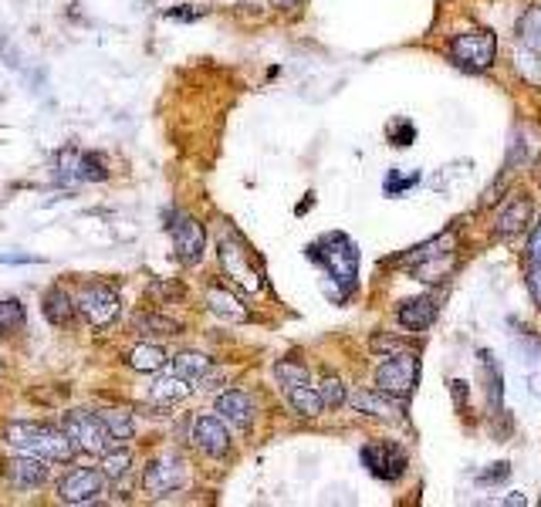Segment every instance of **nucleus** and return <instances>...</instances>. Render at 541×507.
I'll return each mask as SVG.
<instances>
[{"instance_id": "obj_1", "label": "nucleus", "mask_w": 541, "mask_h": 507, "mask_svg": "<svg viewBox=\"0 0 541 507\" xmlns=\"http://www.w3.org/2000/svg\"><path fill=\"white\" fill-rule=\"evenodd\" d=\"M308 261H315L318 268H325L328 281L325 295L335 301H349L352 291H356V278H359V247L352 244L345 234H325L322 240L305 247Z\"/></svg>"}, {"instance_id": "obj_2", "label": "nucleus", "mask_w": 541, "mask_h": 507, "mask_svg": "<svg viewBox=\"0 0 541 507\" xmlns=\"http://www.w3.org/2000/svg\"><path fill=\"white\" fill-rule=\"evenodd\" d=\"M4 440L11 443L14 450L34 453V457H44V460H55V464H68L78 450L61 426H48V423H24V420L7 423Z\"/></svg>"}, {"instance_id": "obj_3", "label": "nucleus", "mask_w": 541, "mask_h": 507, "mask_svg": "<svg viewBox=\"0 0 541 507\" xmlns=\"http://www.w3.org/2000/svg\"><path fill=\"white\" fill-rule=\"evenodd\" d=\"M454 230H447V234L427 240V244L420 247H410L403 257H396L393 264H406L410 268L413 278L420 281H443L450 271H454Z\"/></svg>"}, {"instance_id": "obj_4", "label": "nucleus", "mask_w": 541, "mask_h": 507, "mask_svg": "<svg viewBox=\"0 0 541 507\" xmlns=\"http://www.w3.org/2000/svg\"><path fill=\"white\" fill-rule=\"evenodd\" d=\"M220 264H224V274L234 278L237 284H244L247 291H261L264 288V268L254 257V251L247 247V240L237 234V230H224L220 237Z\"/></svg>"}, {"instance_id": "obj_5", "label": "nucleus", "mask_w": 541, "mask_h": 507, "mask_svg": "<svg viewBox=\"0 0 541 507\" xmlns=\"http://www.w3.org/2000/svg\"><path fill=\"white\" fill-rule=\"evenodd\" d=\"M376 386L406 403V399L416 393V386H420V355L410 349L393 352L383 366L376 369Z\"/></svg>"}, {"instance_id": "obj_6", "label": "nucleus", "mask_w": 541, "mask_h": 507, "mask_svg": "<svg viewBox=\"0 0 541 507\" xmlns=\"http://www.w3.org/2000/svg\"><path fill=\"white\" fill-rule=\"evenodd\" d=\"M450 58H454L457 68L464 71H487L494 65V58H498V38H494L491 31H464V34H454L450 38Z\"/></svg>"}, {"instance_id": "obj_7", "label": "nucleus", "mask_w": 541, "mask_h": 507, "mask_svg": "<svg viewBox=\"0 0 541 507\" xmlns=\"http://www.w3.org/2000/svg\"><path fill=\"white\" fill-rule=\"evenodd\" d=\"M61 430H65L68 440H72L75 447L85 450V453H109L112 443H115L112 430L105 426L102 416L88 413V409H72V413H65Z\"/></svg>"}, {"instance_id": "obj_8", "label": "nucleus", "mask_w": 541, "mask_h": 507, "mask_svg": "<svg viewBox=\"0 0 541 507\" xmlns=\"http://www.w3.org/2000/svg\"><path fill=\"white\" fill-rule=\"evenodd\" d=\"M55 180L61 183H102L109 180V166L99 153L82 149H61L55 156Z\"/></svg>"}, {"instance_id": "obj_9", "label": "nucleus", "mask_w": 541, "mask_h": 507, "mask_svg": "<svg viewBox=\"0 0 541 507\" xmlns=\"http://www.w3.org/2000/svg\"><path fill=\"white\" fill-rule=\"evenodd\" d=\"M166 230H170L173 237L176 257H180L183 264H200L203 247H207V230H203L200 220H193L190 213L170 210L166 213Z\"/></svg>"}, {"instance_id": "obj_10", "label": "nucleus", "mask_w": 541, "mask_h": 507, "mask_svg": "<svg viewBox=\"0 0 541 507\" xmlns=\"http://www.w3.org/2000/svg\"><path fill=\"white\" fill-rule=\"evenodd\" d=\"M75 305L92 328H109L122 311L119 291L109 288V284H88L82 295H78Z\"/></svg>"}, {"instance_id": "obj_11", "label": "nucleus", "mask_w": 541, "mask_h": 507, "mask_svg": "<svg viewBox=\"0 0 541 507\" xmlns=\"http://www.w3.org/2000/svg\"><path fill=\"white\" fill-rule=\"evenodd\" d=\"M186 480H190V470H186V464H183L180 457H176V453H166V457H156L153 464L146 467L143 487H146V494L166 497V494L183 491Z\"/></svg>"}, {"instance_id": "obj_12", "label": "nucleus", "mask_w": 541, "mask_h": 507, "mask_svg": "<svg viewBox=\"0 0 541 507\" xmlns=\"http://www.w3.org/2000/svg\"><path fill=\"white\" fill-rule=\"evenodd\" d=\"M102 487H105V474H102V470L75 467V470H68V474L61 477L58 497L65 504H92V501H99Z\"/></svg>"}, {"instance_id": "obj_13", "label": "nucleus", "mask_w": 541, "mask_h": 507, "mask_svg": "<svg viewBox=\"0 0 541 507\" xmlns=\"http://www.w3.org/2000/svg\"><path fill=\"white\" fill-rule=\"evenodd\" d=\"M362 464L369 467V474L372 477H379V480H399L406 474V467H410V460H406V453L396 447V443H366L362 447Z\"/></svg>"}, {"instance_id": "obj_14", "label": "nucleus", "mask_w": 541, "mask_h": 507, "mask_svg": "<svg viewBox=\"0 0 541 507\" xmlns=\"http://www.w3.org/2000/svg\"><path fill=\"white\" fill-rule=\"evenodd\" d=\"M356 413H366V416H379V420H393V423H403L406 413H403V399L383 393V389H356L349 399H345Z\"/></svg>"}, {"instance_id": "obj_15", "label": "nucleus", "mask_w": 541, "mask_h": 507, "mask_svg": "<svg viewBox=\"0 0 541 507\" xmlns=\"http://www.w3.org/2000/svg\"><path fill=\"white\" fill-rule=\"evenodd\" d=\"M4 477L14 491H38L48 480V460L34 457V453H17V457L4 464Z\"/></svg>"}, {"instance_id": "obj_16", "label": "nucleus", "mask_w": 541, "mask_h": 507, "mask_svg": "<svg viewBox=\"0 0 541 507\" xmlns=\"http://www.w3.org/2000/svg\"><path fill=\"white\" fill-rule=\"evenodd\" d=\"M193 443H197L200 453H207V457H227L230 450V433L224 426V416H200L197 423H193Z\"/></svg>"}, {"instance_id": "obj_17", "label": "nucleus", "mask_w": 541, "mask_h": 507, "mask_svg": "<svg viewBox=\"0 0 541 507\" xmlns=\"http://www.w3.org/2000/svg\"><path fill=\"white\" fill-rule=\"evenodd\" d=\"M437 311H440V301L433 295H420V298H410L403 301L396 311L399 325L406 328V332H427V328L437 322Z\"/></svg>"}, {"instance_id": "obj_18", "label": "nucleus", "mask_w": 541, "mask_h": 507, "mask_svg": "<svg viewBox=\"0 0 541 507\" xmlns=\"http://www.w3.org/2000/svg\"><path fill=\"white\" fill-rule=\"evenodd\" d=\"M217 416H224V423L237 426V430H247L254 423V399L241 389H227L217 396Z\"/></svg>"}, {"instance_id": "obj_19", "label": "nucleus", "mask_w": 541, "mask_h": 507, "mask_svg": "<svg viewBox=\"0 0 541 507\" xmlns=\"http://www.w3.org/2000/svg\"><path fill=\"white\" fill-rule=\"evenodd\" d=\"M531 220V197H511L494 217V234L498 237H514L528 227Z\"/></svg>"}, {"instance_id": "obj_20", "label": "nucleus", "mask_w": 541, "mask_h": 507, "mask_svg": "<svg viewBox=\"0 0 541 507\" xmlns=\"http://www.w3.org/2000/svg\"><path fill=\"white\" fill-rule=\"evenodd\" d=\"M207 308L214 311L217 318H224V322H234L241 325L251 318V311H247V305L237 295H230V291L224 288V284H210L207 288Z\"/></svg>"}, {"instance_id": "obj_21", "label": "nucleus", "mask_w": 541, "mask_h": 507, "mask_svg": "<svg viewBox=\"0 0 541 507\" xmlns=\"http://www.w3.org/2000/svg\"><path fill=\"white\" fill-rule=\"evenodd\" d=\"M518 48L525 51L528 61L541 65V7H528L518 21Z\"/></svg>"}, {"instance_id": "obj_22", "label": "nucleus", "mask_w": 541, "mask_h": 507, "mask_svg": "<svg viewBox=\"0 0 541 507\" xmlns=\"http://www.w3.org/2000/svg\"><path fill=\"white\" fill-rule=\"evenodd\" d=\"M75 308L72 305V298L65 295V288H48L44 291V298H41V311H44V318H48L51 325H58V328H65L68 322H72V315H75Z\"/></svg>"}, {"instance_id": "obj_23", "label": "nucleus", "mask_w": 541, "mask_h": 507, "mask_svg": "<svg viewBox=\"0 0 541 507\" xmlns=\"http://www.w3.org/2000/svg\"><path fill=\"white\" fill-rule=\"evenodd\" d=\"M132 328L146 338H173L183 332L180 322H173L170 315H156V311H143V315L132 318Z\"/></svg>"}, {"instance_id": "obj_24", "label": "nucleus", "mask_w": 541, "mask_h": 507, "mask_svg": "<svg viewBox=\"0 0 541 507\" xmlns=\"http://www.w3.org/2000/svg\"><path fill=\"white\" fill-rule=\"evenodd\" d=\"M210 369H214V362H210L203 352H180L173 359V372L180 379L193 382V386H200V382L210 376Z\"/></svg>"}, {"instance_id": "obj_25", "label": "nucleus", "mask_w": 541, "mask_h": 507, "mask_svg": "<svg viewBox=\"0 0 541 507\" xmlns=\"http://www.w3.org/2000/svg\"><path fill=\"white\" fill-rule=\"evenodd\" d=\"M190 393H193V382L180 379L176 372H170V376H163V379L153 382V403H163V406L180 403V399H186Z\"/></svg>"}, {"instance_id": "obj_26", "label": "nucleus", "mask_w": 541, "mask_h": 507, "mask_svg": "<svg viewBox=\"0 0 541 507\" xmlns=\"http://www.w3.org/2000/svg\"><path fill=\"white\" fill-rule=\"evenodd\" d=\"M166 359H170V355H166L163 345H153V342H143L129 352V366L136 372H159L166 366Z\"/></svg>"}, {"instance_id": "obj_27", "label": "nucleus", "mask_w": 541, "mask_h": 507, "mask_svg": "<svg viewBox=\"0 0 541 507\" xmlns=\"http://www.w3.org/2000/svg\"><path fill=\"white\" fill-rule=\"evenodd\" d=\"M288 403H291V409L301 416V420H315L318 413L325 409V403H322V396H318V389H312V386H298V389H288Z\"/></svg>"}, {"instance_id": "obj_28", "label": "nucleus", "mask_w": 541, "mask_h": 507, "mask_svg": "<svg viewBox=\"0 0 541 507\" xmlns=\"http://www.w3.org/2000/svg\"><path fill=\"white\" fill-rule=\"evenodd\" d=\"M28 325V311L17 298H4L0 301V335L4 338H14L17 332H24Z\"/></svg>"}, {"instance_id": "obj_29", "label": "nucleus", "mask_w": 541, "mask_h": 507, "mask_svg": "<svg viewBox=\"0 0 541 507\" xmlns=\"http://www.w3.org/2000/svg\"><path fill=\"white\" fill-rule=\"evenodd\" d=\"M99 416L105 420V426L112 430L115 443L132 440V433H136V420H132V413H126V409H102Z\"/></svg>"}, {"instance_id": "obj_30", "label": "nucleus", "mask_w": 541, "mask_h": 507, "mask_svg": "<svg viewBox=\"0 0 541 507\" xmlns=\"http://www.w3.org/2000/svg\"><path fill=\"white\" fill-rule=\"evenodd\" d=\"M274 376H278L281 389H298V386H308V366L305 362H295V359H281L278 366H274Z\"/></svg>"}, {"instance_id": "obj_31", "label": "nucleus", "mask_w": 541, "mask_h": 507, "mask_svg": "<svg viewBox=\"0 0 541 507\" xmlns=\"http://www.w3.org/2000/svg\"><path fill=\"white\" fill-rule=\"evenodd\" d=\"M129 467H132V453L126 447L102 453V474H105V480H122V477L129 474Z\"/></svg>"}, {"instance_id": "obj_32", "label": "nucleus", "mask_w": 541, "mask_h": 507, "mask_svg": "<svg viewBox=\"0 0 541 507\" xmlns=\"http://www.w3.org/2000/svg\"><path fill=\"white\" fill-rule=\"evenodd\" d=\"M481 359H484V369H487V382H491V386H487V396H491V406H494V413H504V386H501V366L498 362L491 359V355L487 352H481Z\"/></svg>"}, {"instance_id": "obj_33", "label": "nucleus", "mask_w": 541, "mask_h": 507, "mask_svg": "<svg viewBox=\"0 0 541 507\" xmlns=\"http://www.w3.org/2000/svg\"><path fill=\"white\" fill-rule=\"evenodd\" d=\"M318 396H322L325 409H339L345 399H349V396H345V386H342L339 376H325L322 386H318Z\"/></svg>"}, {"instance_id": "obj_34", "label": "nucleus", "mask_w": 541, "mask_h": 507, "mask_svg": "<svg viewBox=\"0 0 541 507\" xmlns=\"http://www.w3.org/2000/svg\"><path fill=\"white\" fill-rule=\"evenodd\" d=\"M420 183V173H406V176H399L396 169H389L386 173V180H383V193L386 197H399V193H406L410 186Z\"/></svg>"}, {"instance_id": "obj_35", "label": "nucleus", "mask_w": 541, "mask_h": 507, "mask_svg": "<svg viewBox=\"0 0 541 507\" xmlns=\"http://www.w3.org/2000/svg\"><path fill=\"white\" fill-rule=\"evenodd\" d=\"M416 139V126L413 122H406V119H399V122H393V126H389V142H393V146H410V142Z\"/></svg>"}, {"instance_id": "obj_36", "label": "nucleus", "mask_w": 541, "mask_h": 507, "mask_svg": "<svg viewBox=\"0 0 541 507\" xmlns=\"http://www.w3.org/2000/svg\"><path fill=\"white\" fill-rule=\"evenodd\" d=\"M372 352H386V355H393V352H403L406 349V345L403 342H399V338H389V335H372Z\"/></svg>"}, {"instance_id": "obj_37", "label": "nucleus", "mask_w": 541, "mask_h": 507, "mask_svg": "<svg viewBox=\"0 0 541 507\" xmlns=\"http://www.w3.org/2000/svg\"><path fill=\"white\" fill-rule=\"evenodd\" d=\"M528 295L541 308V264H528Z\"/></svg>"}, {"instance_id": "obj_38", "label": "nucleus", "mask_w": 541, "mask_h": 507, "mask_svg": "<svg viewBox=\"0 0 541 507\" xmlns=\"http://www.w3.org/2000/svg\"><path fill=\"white\" fill-rule=\"evenodd\" d=\"M508 477H511V464H504L501 460V464H494L491 470H484L477 480H481V484H498V480H508Z\"/></svg>"}, {"instance_id": "obj_39", "label": "nucleus", "mask_w": 541, "mask_h": 507, "mask_svg": "<svg viewBox=\"0 0 541 507\" xmlns=\"http://www.w3.org/2000/svg\"><path fill=\"white\" fill-rule=\"evenodd\" d=\"M525 257H528V264H541V224H538L535 230H531Z\"/></svg>"}, {"instance_id": "obj_40", "label": "nucleus", "mask_w": 541, "mask_h": 507, "mask_svg": "<svg viewBox=\"0 0 541 507\" xmlns=\"http://www.w3.org/2000/svg\"><path fill=\"white\" fill-rule=\"evenodd\" d=\"M450 389H454V403H457V406H464V393H467V382L454 379V382H450Z\"/></svg>"}, {"instance_id": "obj_41", "label": "nucleus", "mask_w": 541, "mask_h": 507, "mask_svg": "<svg viewBox=\"0 0 541 507\" xmlns=\"http://www.w3.org/2000/svg\"><path fill=\"white\" fill-rule=\"evenodd\" d=\"M166 17H176V21H193V17H200V11H166Z\"/></svg>"}, {"instance_id": "obj_42", "label": "nucleus", "mask_w": 541, "mask_h": 507, "mask_svg": "<svg viewBox=\"0 0 541 507\" xmlns=\"http://www.w3.org/2000/svg\"><path fill=\"white\" fill-rule=\"evenodd\" d=\"M271 4H274V7H285V11H288V7H298L301 0H271Z\"/></svg>"}, {"instance_id": "obj_43", "label": "nucleus", "mask_w": 541, "mask_h": 507, "mask_svg": "<svg viewBox=\"0 0 541 507\" xmlns=\"http://www.w3.org/2000/svg\"><path fill=\"white\" fill-rule=\"evenodd\" d=\"M504 504H511V507H514V504H528V497H525V494H521V497L514 494V497H504Z\"/></svg>"}]
</instances>
